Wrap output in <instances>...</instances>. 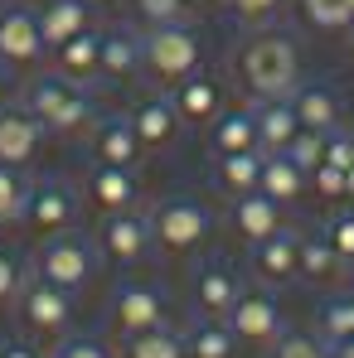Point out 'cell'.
<instances>
[{"label":"cell","mask_w":354,"mask_h":358,"mask_svg":"<svg viewBox=\"0 0 354 358\" xmlns=\"http://www.w3.org/2000/svg\"><path fill=\"white\" fill-rule=\"evenodd\" d=\"M97 262H102L97 257V242L88 238V233H78V228H68V233H54V238H39L34 276H44V281L63 286L68 296H78V291L93 286Z\"/></svg>","instance_id":"cell-1"},{"label":"cell","mask_w":354,"mask_h":358,"mask_svg":"<svg viewBox=\"0 0 354 358\" xmlns=\"http://www.w3.org/2000/svg\"><path fill=\"white\" fill-rule=\"evenodd\" d=\"M141 73L156 87H175L199 73V34L189 24H156L141 34Z\"/></svg>","instance_id":"cell-2"},{"label":"cell","mask_w":354,"mask_h":358,"mask_svg":"<svg viewBox=\"0 0 354 358\" xmlns=\"http://www.w3.org/2000/svg\"><path fill=\"white\" fill-rule=\"evenodd\" d=\"M243 78L257 97H292L296 78H301V59L287 34H257L243 49Z\"/></svg>","instance_id":"cell-3"},{"label":"cell","mask_w":354,"mask_h":358,"mask_svg":"<svg viewBox=\"0 0 354 358\" xmlns=\"http://www.w3.org/2000/svg\"><path fill=\"white\" fill-rule=\"evenodd\" d=\"M151 233H156V247H161L165 257H189V252H199V247L209 242L214 213H209L199 199L175 194V199H165V203L151 208Z\"/></svg>","instance_id":"cell-4"},{"label":"cell","mask_w":354,"mask_h":358,"mask_svg":"<svg viewBox=\"0 0 354 358\" xmlns=\"http://www.w3.org/2000/svg\"><path fill=\"white\" fill-rule=\"evenodd\" d=\"M15 310H20V324L34 339H59L73 329V296L54 281H44V276L25 281V291L15 296Z\"/></svg>","instance_id":"cell-5"},{"label":"cell","mask_w":354,"mask_h":358,"mask_svg":"<svg viewBox=\"0 0 354 358\" xmlns=\"http://www.w3.org/2000/svg\"><path fill=\"white\" fill-rule=\"evenodd\" d=\"M93 242H97V257H102V262H112V266H136V262H146V257L156 252L151 213H136V208L107 213V218L97 223Z\"/></svg>","instance_id":"cell-6"},{"label":"cell","mask_w":354,"mask_h":358,"mask_svg":"<svg viewBox=\"0 0 354 358\" xmlns=\"http://www.w3.org/2000/svg\"><path fill=\"white\" fill-rule=\"evenodd\" d=\"M229 329L238 334V344L272 349L287 329V315H282V305L267 286H252V291H238L233 310H229Z\"/></svg>","instance_id":"cell-7"},{"label":"cell","mask_w":354,"mask_h":358,"mask_svg":"<svg viewBox=\"0 0 354 358\" xmlns=\"http://www.w3.org/2000/svg\"><path fill=\"white\" fill-rule=\"evenodd\" d=\"M73 223H78V189L73 184H63V179L29 184L25 218H20V228L29 238H54V233H68Z\"/></svg>","instance_id":"cell-8"},{"label":"cell","mask_w":354,"mask_h":358,"mask_svg":"<svg viewBox=\"0 0 354 358\" xmlns=\"http://www.w3.org/2000/svg\"><path fill=\"white\" fill-rule=\"evenodd\" d=\"M107 324H112V334H117L121 344L136 339V334H146V329H161L165 324V296L156 286H146V281H126V286L112 291Z\"/></svg>","instance_id":"cell-9"},{"label":"cell","mask_w":354,"mask_h":358,"mask_svg":"<svg viewBox=\"0 0 354 358\" xmlns=\"http://www.w3.org/2000/svg\"><path fill=\"white\" fill-rule=\"evenodd\" d=\"M247 266H252V276H257L262 286H287V281H296V276H301V233L282 223L272 238L252 242Z\"/></svg>","instance_id":"cell-10"},{"label":"cell","mask_w":354,"mask_h":358,"mask_svg":"<svg viewBox=\"0 0 354 358\" xmlns=\"http://www.w3.org/2000/svg\"><path fill=\"white\" fill-rule=\"evenodd\" d=\"M83 203H93L102 218L107 213H126V208H136V199H141V179L136 170H126V165H97L93 160V170L83 179Z\"/></svg>","instance_id":"cell-11"},{"label":"cell","mask_w":354,"mask_h":358,"mask_svg":"<svg viewBox=\"0 0 354 358\" xmlns=\"http://www.w3.org/2000/svg\"><path fill=\"white\" fill-rule=\"evenodd\" d=\"M165 92H170V102H175V112H179L184 126H214V121L224 117V87H219V78H209L204 68L189 73L175 87H165Z\"/></svg>","instance_id":"cell-12"},{"label":"cell","mask_w":354,"mask_h":358,"mask_svg":"<svg viewBox=\"0 0 354 358\" xmlns=\"http://www.w3.org/2000/svg\"><path fill=\"white\" fill-rule=\"evenodd\" d=\"M44 59V34L34 10H0V63L10 68H34Z\"/></svg>","instance_id":"cell-13"},{"label":"cell","mask_w":354,"mask_h":358,"mask_svg":"<svg viewBox=\"0 0 354 358\" xmlns=\"http://www.w3.org/2000/svg\"><path fill=\"white\" fill-rule=\"evenodd\" d=\"M179 112L175 102H170V92H156V97H141L136 102V112H131V131H136V141H141V150H170L179 136Z\"/></svg>","instance_id":"cell-14"},{"label":"cell","mask_w":354,"mask_h":358,"mask_svg":"<svg viewBox=\"0 0 354 358\" xmlns=\"http://www.w3.org/2000/svg\"><path fill=\"white\" fill-rule=\"evenodd\" d=\"M44 121H34L25 107H0V160L5 165H29L44 150Z\"/></svg>","instance_id":"cell-15"},{"label":"cell","mask_w":354,"mask_h":358,"mask_svg":"<svg viewBox=\"0 0 354 358\" xmlns=\"http://www.w3.org/2000/svg\"><path fill=\"white\" fill-rule=\"evenodd\" d=\"M238 291H243V286H238V271L224 257H214V262H204L199 276H194V310H199L204 320H229Z\"/></svg>","instance_id":"cell-16"},{"label":"cell","mask_w":354,"mask_h":358,"mask_svg":"<svg viewBox=\"0 0 354 358\" xmlns=\"http://www.w3.org/2000/svg\"><path fill=\"white\" fill-rule=\"evenodd\" d=\"M88 141H93V160L97 165H126V170H136L141 165V141H136V131H131V117H97V126L88 131Z\"/></svg>","instance_id":"cell-17"},{"label":"cell","mask_w":354,"mask_h":358,"mask_svg":"<svg viewBox=\"0 0 354 358\" xmlns=\"http://www.w3.org/2000/svg\"><path fill=\"white\" fill-rule=\"evenodd\" d=\"M54 73H63L68 83H102V29H83V34H73L68 44L54 49Z\"/></svg>","instance_id":"cell-18"},{"label":"cell","mask_w":354,"mask_h":358,"mask_svg":"<svg viewBox=\"0 0 354 358\" xmlns=\"http://www.w3.org/2000/svg\"><path fill=\"white\" fill-rule=\"evenodd\" d=\"M229 223H233V233L247 247L252 242H262V238H272L277 228H282V203L277 199H267V194H238L233 199V208H229Z\"/></svg>","instance_id":"cell-19"},{"label":"cell","mask_w":354,"mask_h":358,"mask_svg":"<svg viewBox=\"0 0 354 358\" xmlns=\"http://www.w3.org/2000/svg\"><path fill=\"white\" fill-rule=\"evenodd\" d=\"M252 112H257V145L267 155H282L296 141V131H301V117H296L292 97H257Z\"/></svg>","instance_id":"cell-20"},{"label":"cell","mask_w":354,"mask_h":358,"mask_svg":"<svg viewBox=\"0 0 354 358\" xmlns=\"http://www.w3.org/2000/svg\"><path fill=\"white\" fill-rule=\"evenodd\" d=\"M257 194H267V199H277L282 208H292L306 199V170L296 165L292 155L282 150V155H262V179H257Z\"/></svg>","instance_id":"cell-21"},{"label":"cell","mask_w":354,"mask_h":358,"mask_svg":"<svg viewBox=\"0 0 354 358\" xmlns=\"http://www.w3.org/2000/svg\"><path fill=\"white\" fill-rule=\"evenodd\" d=\"M136 73H141V34H131V29L102 34V87L131 83Z\"/></svg>","instance_id":"cell-22"},{"label":"cell","mask_w":354,"mask_h":358,"mask_svg":"<svg viewBox=\"0 0 354 358\" xmlns=\"http://www.w3.org/2000/svg\"><path fill=\"white\" fill-rule=\"evenodd\" d=\"M34 15H39L44 49H59V44L73 39V34H83V29H88V5H83V0H44Z\"/></svg>","instance_id":"cell-23"},{"label":"cell","mask_w":354,"mask_h":358,"mask_svg":"<svg viewBox=\"0 0 354 358\" xmlns=\"http://www.w3.org/2000/svg\"><path fill=\"white\" fill-rule=\"evenodd\" d=\"M292 107H296V117H301V126H311V131H335L340 126V97L325 83H296Z\"/></svg>","instance_id":"cell-24"},{"label":"cell","mask_w":354,"mask_h":358,"mask_svg":"<svg viewBox=\"0 0 354 358\" xmlns=\"http://www.w3.org/2000/svg\"><path fill=\"white\" fill-rule=\"evenodd\" d=\"M350 266H345V257L330 247L325 233H311V238H301V276L296 281H315V286H330V281H340Z\"/></svg>","instance_id":"cell-25"},{"label":"cell","mask_w":354,"mask_h":358,"mask_svg":"<svg viewBox=\"0 0 354 358\" xmlns=\"http://www.w3.org/2000/svg\"><path fill=\"white\" fill-rule=\"evenodd\" d=\"M214 155H238V150H262L257 145V112L252 107H233L214 121Z\"/></svg>","instance_id":"cell-26"},{"label":"cell","mask_w":354,"mask_h":358,"mask_svg":"<svg viewBox=\"0 0 354 358\" xmlns=\"http://www.w3.org/2000/svg\"><path fill=\"white\" fill-rule=\"evenodd\" d=\"M262 155L267 150H238V155H219V165H214V184L238 199V194H252L257 189V179H262Z\"/></svg>","instance_id":"cell-27"},{"label":"cell","mask_w":354,"mask_h":358,"mask_svg":"<svg viewBox=\"0 0 354 358\" xmlns=\"http://www.w3.org/2000/svg\"><path fill=\"white\" fill-rule=\"evenodd\" d=\"M184 354L189 358H238V334L229 320H194V329L184 334Z\"/></svg>","instance_id":"cell-28"},{"label":"cell","mask_w":354,"mask_h":358,"mask_svg":"<svg viewBox=\"0 0 354 358\" xmlns=\"http://www.w3.org/2000/svg\"><path fill=\"white\" fill-rule=\"evenodd\" d=\"M73 87H78V83H68L63 73L29 78V87H25V102H20V107H25V112H29L34 121H44V126H49V121H54V112H59L63 102L73 97Z\"/></svg>","instance_id":"cell-29"},{"label":"cell","mask_w":354,"mask_h":358,"mask_svg":"<svg viewBox=\"0 0 354 358\" xmlns=\"http://www.w3.org/2000/svg\"><path fill=\"white\" fill-rule=\"evenodd\" d=\"M93 126H97V102H93L83 87H73V97L54 112V121H49L44 131H49V136H88Z\"/></svg>","instance_id":"cell-30"},{"label":"cell","mask_w":354,"mask_h":358,"mask_svg":"<svg viewBox=\"0 0 354 358\" xmlns=\"http://www.w3.org/2000/svg\"><path fill=\"white\" fill-rule=\"evenodd\" d=\"M25 199H29V179H25V170L0 160V228H20Z\"/></svg>","instance_id":"cell-31"},{"label":"cell","mask_w":354,"mask_h":358,"mask_svg":"<svg viewBox=\"0 0 354 358\" xmlns=\"http://www.w3.org/2000/svg\"><path fill=\"white\" fill-rule=\"evenodd\" d=\"M126 358H189V354H184V334L161 324V329H146V334L126 339Z\"/></svg>","instance_id":"cell-32"},{"label":"cell","mask_w":354,"mask_h":358,"mask_svg":"<svg viewBox=\"0 0 354 358\" xmlns=\"http://www.w3.org/2000/svg\"><path fill=\"white\" fill-rule=\"evenodd\" d=\"M301 20L311 29H325V34H340L354 24V5L350 0H301Z\"/></svg>","instance_id":"cell-33"},{"label":"cell","mask_w":354,"mask_h":358,"mask_svg":"<svg viewBox=\"0 0 354 358\" xmlns=\"http://www.w3.org/2000/svg\"><path fill=\"white\" fill-rule=\"evenodd\" d=\"M320 334H325L330 344H340V339L354 334V291L350 296H335L325 310H320Z\"/></svg>","instance_id":"cell-34"},{"label":"cell","mask_w":354,"mask_h":358,"mask_svg":"<svg viewBox=\"0 0 354 358\" xmlns=\"http://www.w3.org/2000/svg\"><path fill=\"white\" fill-rule=\"evenodd\" d=\"M272 358H335V349H325L315 334L301 329H282V339L272 344Z\"/></svg>","instance_id":"cell-35"},{"label":"cell","mask_w":354,"mask_h":358,"mask_svg":"<svg viewBox=\"0 0 354 358\" xmlns=\"http://www.w3.org/2000/svg\"><path fill=\"white\" fill-rule=\"evenodd\" d=\"M287 155H292L296 165L311 175V170L325 160V131H311V126H301V131H296V141L287 145Z\"/></svg>","instance_id":"cell-36"},{"label":"cell","mask_w":354,"mask_h":358,"mask_svg":"<svg viewBox=\"0 0 354 358\" xmlns=\"http://www.w3.org/2000/svg\"><path fill=\"white\" fill-rule=\"evenodd\" d=\"M131 5H136V15H141L146 29H156V24H184L189 20L184 0H131Z\"/></svg>","instance_id":"cell-37"},{"label":"cell","mask_w":354,"mask_h":358,"mask_svg":"<svg viewBox=\"0 0 354 358\" xmlns=\"http://www.w3.org/2000/svg\"><path fill=\"white\" fill-rule=\"evenodd\" d=\"M306 189H315V199H325V203L350 199V189H345V170H335V165H325V160L306 175Z\"/></svg>","instance_id":"cell-38"},{"label":"cell","mask_w":354,"mask_h":358,"mask_svg":"<svg viewBox=\"0 0 354 358\" xmlns=\"http://www.w3.org/2000/svg\"><path fill=\"white\" fill-rule=\"evenodd\" d=\"M320 233L330 238V247H335V252L345 257V266H350V262H354V208H340Z\"/></svg>","instance_id":"cell-39"},{"label":"cell","mask_w":354,"mask_h":358,"mask_svg":"<svg viewBox=\"0 0 354 358\" xmlns=\"http://www.w3.org/2000/svg\"><path fill=\"white\" fill-rule=\"evenodd\" d=\"M229 10H233L238 24H252V29H262L267 20H277V10H282V0H224Z\"/></svg>","instance_id":"cell-40"},{"label":"cell","mask_w":354,"mask_h":358,"mask_svg":"<svg viewBox=\"0 0 354 358\" xmlns=\"http://www.w3.org/2000/svg\"><path fill=\"white\" fill-rule=\"evenodd\" d=\"M25 262L15 257V252H0V305H10V300L25 291Z\"/></svg>","instance_id":"cell-41"},{"label":"cell","mask_w":354,"mask_h":358,"mask_svg":"<svg viewBox=\"0 0 354 358\" xmlns=\"http://www.w3.org/2000/svg\"><path fill=\"white\" fill-rule=\"evenodd\" d=\"M325 165H335V170H350L354 165V131H325Z\"/></svg>","instance_id":"cell-42"},{"label":"cell","mask_w":354,"mask_h":358,"mask_svg":"<svg viewBox=\"0 0 354 358\" xmlns=\"http://www.w3.org/2000/svg\"><path fill=\"white\" fill-rule=\"evenodd\" d=\"M54 358H112L107 354V344L102 339H93V334H73V339H63L59 354Z\"/></svg>","instance_id":"cell-43"},{"label":"cell","mask_w":354,"mask_h":358,"mask_svg":"<svg viewBox=\"0 0 354 358\" xmlns=\"http://www.w3.org/2000/svg\"><path fill=\"white\" fill-rule=\"evenodd\" d=\"M0 358H44L29 339H0Z\"/></svg>","instance_id":"cell-44"},{"label":"cell","mask_w":354,"mask_h":358,"mask_svg":"<svg viewBox=\"0 0 354 358\" xmlns=\"http://www.w3.org/2000/svg\"><path fill=\"white\" fill-rule=\"evenodd\" d=\"M10 97H15V68L0 63V107H10Z\"/></svg>","instance_id":"cell-45"},{"label":"cell","mask_w":354,"mask_h":358,"mask_svg":"<svg viewBox=\"0 0 354 358\" xmlns=\"http://www.w3.org/2000/svg\"><path fill=\"white\" fill-rule=\"evenodd\" d=\"M219 5H224V0H184V10H189V15H214Z\"/></svg>","instance_id":"cell-46"},{"label":"cell","mask_w":354,"mask_h":358,"mask_svg":"<svg viewBox=\"0 0 354 358\" xmlns=\"http://www.w3.org/2000/svg\"><path fill=\"white\" fill-rule=\"evenodd\" d=\"M330 349H335V358H354V334H350V339H340V344H330Z\"/></svg>","instance_id":"cell-47"},{"label":"cell","mask_w":354,"mask_h":358,"mask_svg":"<svg viewBox=\"0 0 354 358\" xmlns=\"http://www.w3.org/2000/svg\"><path fill=\"white\" fill-rule=\"evenodd\" d=\"M345 189H350V199H354V165L345 170Z\"/></svg>","instance_id":"cell-48"},{"label":"cell","mask_w":354,"mask_h":358,"mask_svg":"<svg viewBox=\"0 0 354 358\" xmlns=\"http://www.w3.org/2000/svg\"><path fill=\"white\" fill-rule=\"evenodd\" d=\"M83 5H88V10H102V5H112V0H83Z\"/></svg>","instance_id":"cell-49"},{"label":"cell","mask_w":354,"mask_h":358,"mask_svg":"<svg viewBox=\"0 0 354 358\" xmlns=\"http://www.w3.org/2000/svg\"><path fill=\"white\" fill-rule=\"evenodd\" d=\"M350 276H354V262H350Z\"/></svg>","instance_id":"cell-50"},{"label":"cell","mask_w":354,"mask_h":358,"mask_svg":"<svg viewBox=\"0 0 354 358\" xmlns=\"http://www.w3.org/2000/svg\"><path fill=\"white\" fill-rule=\"evenodd\" d=\"M350 54H354V39H350Z\"/></svg>","instance_id":"cell-51"},{"label":"cell","mask_w":354,"mask_h":358,"mask_svg":"<svg viewBox=\"0 0 354 358\" xmlns=\"http://www.w3.org/2000/svg\"><path fill=\"white\" fill-rule=\"evenodd\" d=\"M350 5H354V0H350Z\"/></svg>","instance_id":"cell-52"}]
</instances>
